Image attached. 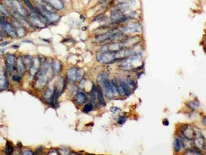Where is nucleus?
Here are the masks:
<instances>
[{"label": "nucleus", "instance_id": "28", "mask_svg": "<svg viewBox=\"0 0 206 155\" xmlns=\"http://www.w3.org/2000/svg\"><path fill=\"white\" fill-rule=\"evenodd\" d=\"M98 101H99V102H100L102 104V105L105 106V99H104V98H103V94H102L101 90L100 88L98 89Z\"/></svg>", "mask_w": 206, "mask_h": 155}, {"label": "nucleus", "instance_id": "4", "mask_svg": "<svg viewBox=\"0 0 206 155\" xmlns=\"http://www.w3.org/2000/svg\"><path fill=\"white\" fill-rule=\"evenodd\" d=\"M118 31H119L118 29H113L111 30V31L105 32V33H103L100 35L97 36L94 39V42L96 43H103L105 42V41H107L108 39H109L111 37H112L113 34L117 32Z\"/></svg>", "mask_w": 206, "mask_h": 155}, {"label": "nucleus", "instance_id": "22", "mask_svg": "<svg viewBox=\"0 0 206 155\" xmlns=\"http://www.w3.org/2000/svg\"><path fill=\"white\" fill-rule=\"evenodd\" d=\"M187 106L191 110H195L199 106V103L198 101H192L187 103Z\"/></svg>", "mask_w": 206, "mask_h": 155}, {"label": "nucleus", "instance_id": "3", "mask_svg": "<svg viewBox=\"0 0 206 155\" xmlns=\"http://www.w3.org/2000/svg\"><path fill=\"white\" fill-rule=\"evenodd\" d=\"M12 9L15 13L19 14V15L22 16L23 17H28V13L25 11V8L23 7L22 4L17 0H13V6Z\"/></svg>", "mask_w": 206, "mask_h": 155}, {"label": "nucleus", "instance_id": "34", "mask_svg": "<svg viewBox=\"0 0 206 155\" xmlns=\"http://www.w3.org/2000/svg\"><path fill=\"white\" fill-rule=\"evenodd\" d=\"M125 121H126V117H124V116H121L120 117L118 121V123L119 124H123L125 123Z\"/></svg>", "mask_w": 206, "mask_h": 155}, {"label": "nucleus", "instance_id": "24", "mask_svg": "<svg viewBox=\"0 0 206 155\" xmlns=\"http://www.w3.org/2000/svg\"><path fill=\"white\" fill-rule=\"evenodd\" d=\"M0 13L5 16V17H10V16L9 11H8V10L6 8V7L4 5H2V4H0Z\"/></svg>", "mask_w": 206, "mask_h": 155}, {"label": "nucleus", "instance_id": "2", "mask_svg": "<svg viewBox=\"0 0 206 155\" xmlns=\"http://www.w3.org/2000/svg\"><path fill=\"white\" fill-rule=\"evenodd\" d=\"M6 67L8 72L13 73L17 70L16 66V58L12 54H7L5 56Z\"/></svg>", "mask_w": 206, "mask_h": 155}, {"label": "nucleus", "instance_id": "23", "mask_svg": "<svg viewBox=\"0 0 206 155\" xmlns=\"http://www.w3.org/2000/svg\"><path fill=\"white\" fill-rule=\"evenodd\" d=\"M32 61H33V60L32 59V57L30 56H29V55H25V56L24 57V61L25 66H28V67H29V68H30L31 65L32 64Z\"/></svg>", "mask_w": 206, "mask_h": 155}, {"label": "nucleus", "instance_id": "5", "mask_svg": "<svg viewBox=\"0 0 206 155\" xmlns=\"http://www.w3.org/2000/svg\"><path fill=\"white\" fill-rule=\"evenodd\" d=\"M122 31L125 33H138L142 31V26L139 23L129 24L128 26L124 27Z\"/></svg>", "mask_w": 206, "mask_h": 155}, {"label": "nucleus", "instance_id": "1", "mask_svg": "<svg viewBox=\"0 0 206 155\" xmlns=\"http://www.w3.org/2000/svg\"><path fill=\"white\" fill-rule=\"evenodd\" d=\"M98 61L103 64H109L117 60L116 51H103L99 52L96 56Z\"/></svg>", "mask_w": 206, "mask_h": 155}, {"label": "nucleus", "instance_id": "16", "mask_svg": "<svg viewBox=\"0 0 206 155\" xmlns=\"http://www.w3.org/2000/svg\"><path fill=\"white\" fill-rule=\"evenodd\" d=\"M120 83L122 88H123L124 94H126V95H129L131 92V90L130 85H129V84H128V82H127L126 80H124V79H120Z\"/></svg>", "mask_w": 206, "mask_h": 155}, {"label": "nucleus", "instance_id": "27", "mask_svg": "<svg viewBox=\"0 0 206 155\" xmlns=\"http://www.w3.org/2000/svg\"><path fill=\"white\" fill-rule=\"evenodd\" d=\"M186 154H200L201 152L199 150L196 149H193V148H189L187 150V151L186 152Z\"/></svg>", "mask_w": 206, "mask_h": 155}, {"label": "nucleus", "instance_id": "10", "mask_svg": "<svg viewBox=\"0 0 206 155\" xmlns=\"http://www.w3.org/2000/svg\"><path fill=\"white\" fill-rule=\"evenodd\" d=\"M77 68L73 67V68H69L67 71V77H68L69 82H74L76 81V78H77Z\"/></svg>", "mask_w": 206, "mask_h": 155}, {"label": "nucleus", "instance_id": "15", "mask_svg": "<svg viewBox=\"0 0 206 155\" xmlns=\"http://www.w3.org/2000/svg\"><path fill=\"white\" fill-rule=\"evenodd\" d=\"M40 66H41L40 61H39V59L38 58H36L32 61V64L31 65L30 68L31 75L34 76L36 73H37Z\"/></svg>", "mask_w": 206, "mask_h": 155}, {"label": "nucleus", "instance_id": "31", "mask_svg": "<svg viewBox=\"0 0 206 155\" xmlns=\"http://www.w3.org/2000/svg\"><path fill=\"white\" fill-rule=\"evenodd\" d=\"M23 1H24L25 4L27 6V7L28 8L29 10H30V12H34V8H33V6H32V4H31L29 0H23Z\"/></svg>", "mask_w": 206, "mask_h": 155}, {"label": "nucleus", "instance_id": "6", "mask_svg": "<svg viewBox=\"0 0 206 155\" xmlns=\"http://www.w3.org/2000/svg\"><path fill=\"white\" fill-rule=\"evenodd\" d=\"M195 134V139H194V143L198 149L205 148V139L201 135L200 132H196L194 133Z\"/></svg>", "mask_w": 206, "mask_h": 155}, {"label": "nucleus", "instance_id": "39", "mask_svg": "<svg viewBox=\"0 0 206 155\" xmlns=\"http://www.w3.org/2000/svg\"><path fill=\"white\" fill-rule=\"evenodd\" d=\"M169 124V122L168 121V119H165L164 121V125H165V126H168Z\"/></svg>", "mask_w": 206, "mask_h": 155}, {"label": "nucleus", "instance_id": "36", "mask_svg": "<svg viewBox=\"0 0 206 155\" xmlns=\"http://www.w3.org/2000/svg\"><path fill=\"white\" fill-rule=\"evenodd\" d=\"M13 79L15 81V82H19L20 81V77H18V76H13Z\"/></svg>", "mask_w": 206, "mask_h": 155}, {"label": "nucleus", "instance_id": "12", "mask_svg": "<svg viewBox=\"0 0 206 155\" xmlns=\"http://www.w3.org/2000/svg\"><path fill=\"white\" fill-rule=\"evenodd\" d=\"M46 2L49 4L54 10H62L64 8V4L61 0H47Z\"/></svg>", "mask_w": 206, "mask_h": 155}, {"label": "nucleus", "instance_id": "18", "mask_svg": "<svg viewBox=\"0 0 206 155\" xmlns=\"http://www.w3.org/2000/svg\"><path fill=\"white\" fill-rule=\"evenodd\" d=\"M91 99L92 103L95 104V105L98 103V102H99L98 90H97L96 85H93V87H92V89L91 91Z\"/></svg>", "mask_w": 206, "mask_h": 155}, {"label": "nucleus", "instance_id": "13", "mask_svg": "<svg viewBox=\"0 0 206 155\" xmlns=\"http://www.w3.org/2000/svg\"><path fill=\"white\" fill-rule=\"evenodd\" d=\"M8 86V79L6 74L3 70H0V91L7 88Z\"/></svg>", "mask_w": 206, "mask_h": 155}, {"label": "nucleus", "instance_id": "11", "mask_svg": "<svg viewBox=\"0 0 206 155\" xmlns=\"http://www.w3.org/2000/svg\"><path fill=\"white\" fill-rule=\"evenodd\" d=\"M104 88H105V96L108 99H112L113 97V94L112 92V87H111V83L108 79L104 83Z\"/></svg>", "mask_w": 206, "mask_h": 155}, {"label": "nucleus", "instance_id": "14", "mask_svg": "<svg viewBox=\"0 0 206 155\" xmlns=\"http://www.w3.org/2000/svg\"><path fill=\"white\" fill-rule=\"evenodd\" d=\"M13 24L15 25V27L16 28V34H17V36L19 37H22L25 34V31L24 28L22 27V25H21L20 23L19 22H17V21H14Z\"/></svg>", "mask_w": 206, "mask_h": 155}, {"label": "nucleus", "instance_id": "26", "mask_svg": "<svg viewBox=\"0 0 206 155\" xmlns=\"http://www.w3.org/2000/svg\"><path fill=\"white\" fill-rule=\"evenodd\" d=\"M13 150L14 149L13 145L10 144V143H7L5 147V149H4V152L7 154H10L13 153Z\"/></svg>", "mask_w": 206, "mask_h": 155}, {"label": "nucleus", "instance_id": "30", "mask_svg": "<svg viewBox=\"0 0 206 155\" xmlns=\"http://www.w3.org/2000/svg\"><path fill=\"white\" fill-rule=\"evenodd\" d=\"M93 110V106L91 103H88L87 105H85L83 108V111L85 112H89Z\"/></svg>", "mask_w": 206, "mask_h": 155}, {"label": "nucleus", "instance_id": "38", "mask_svg": "<svg viewBox=\"0 0 206 155\" xmlns=\"http://www.w3.org/2000/svg\"><path fill=\"white\" fill-rule=\"evenodd\" d=\"M8 43H9V41H6V42H4V43H0V46H4L8 45Z\"/></svg>", "mask_w": 206, "mask_h": 155}, {"label": "nucleus", "instance_id": "20", "mask_svg": "<svg viewBox=\"0 0 206 155\" xmlns=\"http://www.w3.org/2000/svg\"><path fill=\"white\" fill-rule=\"evenodd\" d=\"M173 147H174V150L176 152H179V151H181L183 147L181 139H179V138H176L175 139L174 143H173Z\"/></svg>", "mask_w": 206, "mask_h": 155}, {"label": "nucleus", "instance_id": "9", "mask_svg": "<svg viewBox=\"0 0 206 155\" xmlns=\"http://www.w3.org/2000/svg\"><path fill=\"white\" fill-rule=\"evenodd\" d=\"M182 136H184V137H186L188 139H192L194 136V131L193 129L191 126H188V125H186L182 128L181 130Z\"/></svg>", "mask_w": 206, "mask_h": 155}, {"label": "nucleus", "instance_id": "37", "mask_svg": "<svg viewBox=\"0 0 206 155\" xmlns=\"http://www.w3.org/2000/svg\"><path fill=\"white\" fill-rule=\"evenodd\" d=\"M103 15H102V14H101V15L97 16L96 18H94V19H93V21H96V20H98V19H102V18L103 17Z\"/></svg>", "mask_w": 206, "mask_h": 155}, {"label": "nucleus", "instance_id": "41", "mask_svg": "<svg viewBox=\"0 0 206 155\" xmlns=\"http://www.w3.org/2000/svg\"><path fill=\"white\" fill-rule=\"evenodd\" d=\"M1 39H2V35H1V34L0 33V40H1Z\"/></svg>", "mask_w": 206, "mask_h": 155}, {"label": "nucleus", "instance_id": "42", "mask_svg": "<svg viewBox=\"0 0 206 155\" xmlns=\"http://www.w3.org/2000/svg\"><path fill=\"white\" fill-rule=\"evenodd\" d=\"M43 1H47V0H43Z\"/></svg>", "mask_w": 206, "mask_h": 155}, {"label": "nucleus", "instance_id": "33", "mask_svg": "<svg viewBox=\"0 0 206 155\" xmlns=\"http://www.w3.org/2000/svg\"><path fill=\"white\" fill-rule=\"evenodd\" d=\"M117 90H118V94H120V95H124V94H125L124 92L123 91V88H122L120 84L117 85Z\"/></svg>", "mask_w": 206, "mask_h": 155}, {"label": "nucleus", "instance_id": "25", "mask_svg": "<svg viewBox=\"0 0 206 155\" xmlns=\"http://www.w3.org/2000/svg\"><path fill=\"white\" fill-rule=\"evenodd\" d=\"M110 83H111V87H112V92H113V95H117V94H118V92L117 85H116V84H115V80L111 81Z\"/></svg>", "mask_w": 206, "mask_h": 155}, {"label": "nucleus", "instance_id": "32", "mask_svg": "<svg viewBox=\"0 0 206 155\" xmlns=\"http://www.w3.org/2000/svg\"><path fill=\"white\" fill-rule=\"evenodd\" d=\"M83 71L81 69H78L77 70V78H76V80H80V79L83 78Z\"/></svg>", "mask_w": 206, "mask_h": 155}, {"label": "nucleus", "instance_id": "40", "mask_svg": "<svg viewBox=\"0 0 206 155\" xmlns=\"http://www.w3.org/2000/svg\"><path fill=\"white\" fill-rule=\"evenodd\" d=\"M205 120H206V118L205 117H204V118L203 119V124H204V126H205Z\"/></svg>", "mask_w": 206, "mask_h": 155}, {"label": "nucleus", "instance_id": "17", "mask_svg": "<svg viewBox=\"0 0 206 155\" xmlns=\"http://www.w3.org/2000/svg\"><path fill=\"white\" fill-rule=\"evenodd\" d=\"M75 101L78 105H82L86 101V95H85L84 92H78L76 94Z\"/></svg>", "mask_w": 206, "mask_h": 155}, {"label": "nucleus", "instance_id": "19", "mask_svg": "<svg viewBox=\"0 0 206 155\" xmlns=\"http://www.w3.org/2000/svg\"><path fill=\"white\" fill-rule=\"evenodd\" d=\"M51 68H52L53 73L57 75V74L59 73L60 71H61V63H60V61H58V60H54L52 63V65H51Z\"/></svg>", "mask_w": 206, "mask_h": 155}, {"label": "nucleus", "instance_id": "35", "mask_svg": "<svg viewBox=\"0 0 206 155\" xmlns=\"http://www.w3.org/2000/svg\"><path fill=\"white\" fill-rule=\"evenodd\" d=\"M23 154L24 155H32V154H33V152H31V151H30V150H25V151H24V152H23Z\"/></svg>", "mask_w": 206, "mask_h": 155}, {"label": "nucleus", "instance_id": "7", "mask_svg": "<svg viewBox=\"0 0 206 155\" xmlns=\"http://www.w3.org/2000/svg\"><path fill=\"white\" fill-rule=\"evenodd\" d=\"M16 66H17V70L18 73L21 76H23L25 73V66L24 61V59L22 56L17 57V60H16Z\"/></svg>", "mask_w": 206, "mask_h": 155}, {"label": "nucleus", "instance_id": "21", "mask_svg": "<svg viewBox=\"0 0 206 155\" xmlns=\"http://www.w3.org/2000/svg\"><path fill=\"white\" fill-rule=\"evenodd\" d=\"M107 75L105 73H100L98 77V82L99 85H103L106 80H107Z\"/></svg>", "mask_w": 206, "mask_h": 155}, {"label": "nucleus", "instance_id": "29", "mask_svg": "<svg viewBox=\"0 0 206 155\" xmlns=\"http://www.w3.org/2000/svg\"><path fill=\"white\" fill-rule=\"evenodd\" d=\"M52 94L53 93L52 91H51L50 89H48L47 91L45 92L44 97H45V99H46V100H48V99H50L51 100V99H52Z\"/></svg>", "mask_w": 206, "mask_h": 155}, {"label": "nucleus", "instance_id": "8", "mask_svg": "<svg viewBox=\"0 0 206 155\" xmlns=\"http://www.w3.org/2000/svg\"><path fill=\"white\" fill-rule=\"evenodd\" d=\"M48 82V75H46L45 74L43 73H39V77L37 78L36 82V87L39 89H41L44 85L46 84V83Z\"/></svg>", "mask_w": 206, "mask_h": 155}]
</instances>
